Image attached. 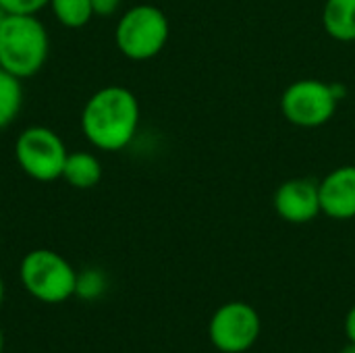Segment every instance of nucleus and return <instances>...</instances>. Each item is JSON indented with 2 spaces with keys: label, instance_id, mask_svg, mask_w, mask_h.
<instances>
[{
  "label": "nucleus",
  "instance_id": "19",
  "mask_svg": "<svg viewBox=\"0 0 355 353\" xmlns=\"http://www.w3.org/2000/svg\"><path fill=\"white\" fill-rule=\"evenodd\" d=\"M4 302V281H2V275H0V306Z\"/></svg>",
  "mask_w": 355,
  "mask_h": 353
},
{
  "label": "nucleus",
  "instance_id": "18",
  "mask_svg": "<svg viewBox=\"0 0 355 353\" xmlns=\"http://www.w3.org/2000/svg\"><path fill=\"white\" fill-rule=\"evenodd\" d=\"M341 353H355V343H347V345L341 350Z\"/></svg>",
  "mask_w": 355,
  "mask_h": 353
},
{
  "label": "nucleus",
  "instance_id": "2",
  "mask_svg": "<svg viewBox=\"0 0 355 353\" xmlns=\"http://www.w3.org/2000/svg\"><path fill=\"white\" fill-rule=\"evenodd\" d=\"M50 52V35L37 15H6L0 21V69L29 79L37 75Z\"/></svg>",
  "mask_w": 355,
  "mask_h": 353
},
{
  "label": "nucleus",
  "instance_id": "10",
  "mask_svg": "<svg viewBox=\"0 0 355 353\" xmlns=\"http://www.w3.org/2000/svg\"><path fill=\"white\" fill-rule=\"evenodd\" d=\"M73 189H94L102 181V162L94 152H69L62 177Z\"/></svg>",
  "mask_w": 355,
  "mask_h": 353
},
{
  "label": "nucleus",
  "instance_id": "12",
  "mask_svg": "<svg viewBox=\"0 0 355 353\" xmlns=\"http://www.w3.org/2000/svg\"><path fill=\"white\" fill-rule=\"evenodd\" d=\"M23 79L0 69V131L8 129L23 108Z\"/></svg>",
  "mask_w": 355,
  "mask_h": 353
},
{
  "label": "nucleus",
  "instance_id": "14",
  "mask_svg": "<svg viewBox=\"0 0 355 353\" xmlns=\"http://www.w3.org/2000/svg\"><path fill=\"white\" fill-rule=\"evenodd\" d=\"M108 287L106 275L98 268H87L83 273H77V289L75 295L83 300H98Z\"/></svg>",
  "mask_w": 355,
  "mask_h": 353
},
{
  "label": "nucleus",
  "instance_id": "11",
  "mask_svg": "<svg viewBox=\"0 0 355 353\" xmlns=\"http://www.w3.org/2000/svg\"><path fill=\"white\" fill-rule=\"evenodd\" d=\"M322 27L337 42H355V0H327L322 6Z\"/></svg>",
  "mask_w": 355,
  "mask_h": 353
},
{
  "label": "nucleus",
  "instance_id": "4",
  "mask_svg": "<svg viewBox=\"0 0 355 353\" xmlns=\"http://www.w3.org/2000/svg\"><path fill=\"white\" fill-rule=\"evenodd\" d=\"M23 289L42 304H62L75 295L77 270L54 250H31L19 264Z\"/></svg>",
  "mask_w": 355,
  "mask_h": 353
},
{
  "label": "nucleus",
  "instance_id": "8",
  "mask_svg": "<svg viewBox=\"0 0 355 353\" xmlns=\"http://www.w3.org/2000/svg\"><path fill=\"white\" fill-rule=\"evenodd\" d=\"M275 212L291 225H306L312 223L320 210V191L318 181L308 177H295L283 181L272 198Z\"/></svg>",
  "mask_w": 355,
  "mask_h": 353
},
{
  "label": "nucleus",
  "instance_id": "3",
  "mask_svg": "<svg viewBox=\"0 0 355 353\" xmlns=\"http://www.w3.org/2000/svg\"><path fill=\"white\" fill-rule=\"evenodd\" d=\"M171 37V23L162 8L154 4H135L127 8L114 27L119 52L135 62L156 58Z\"/></svg>",
  "mask_w": 355,
  "mask_h": 353
},
{
  "label": "nucleus",
  "instance_id": "17",
  "mask_svg": "<svg viewBox=\"0 0 355 353\" xmlns=\"http://www.w3.org/2000/svg\"><path fill=\"white\" fill-rule=\"evenodd\" d=\"M345 335H347L349 343H355V304L349 308V312L345 316Z\"/></svg>",
  "mask_w": 355,
  "mask_h": 353
},
{
  "label": "nucleus",
  "instance_id": "6",
  "mask_svg": "<svg viewBox=\"0 0 355 353\" xmlns=\"http://www.w3.org/2000/svg\"><path fill=\"white\" fill-rule=\"evenodd\" d=\"M67 156L64 139L46 125H29L15 139V160L19 169L40 183L60 179Z\"/></svg>",
  "mask_w": 355,
  "mask_h": 353
},
{
  "label": "nucleus",
  "instance_id": "21",
  "mask_svg": "<svg viewBox=\"0 0 355 353\" xmlns=\"http://www.w3.org/2000/svg\"><path fill=\"white\" fill-rule=\"evenodd\" d=\"M4 17H6V12H4V10H2V6H0V21H2Z\"/></svg>",
  "mask_w": 355,
  "mask_h": 353
},
{
  "label": "nucleus",
  "instance_id": "7",
  "mask_svg": "<svg viewBox=\"0 0 355 353\" xmlns=\"http://www.w3.org/2000/svg\"><path fill=\"white\" fill-rule=\"evenodd\" d=\"M262 331L260 314L245 302H229L216 308L208 325L210 343L220 353L250 352Z\"/></svg>",
  "mask_w": 355,
  "mask_h": 353
},
{
  "label": "nucleus",
  "instance_id": "9",
  "mask_svg": "<svg viewBox=\"0 0 355 353\" xmlns=\"http://www.w3.org/2000/svg\"><path fill=\"white\" fill-rule=\"evenodd\" d=\"M320 210L333 221L355 218V164L333 169L322 181H318Z\"/></svg>",
  "mask_w": 355,
  "mask_h": 353
},
{
  "label": "nucleus",
  "instance_id": "5",
  "mask_svg": "<svg viewBox=\"0 0 355 353\" xmlns=\"http://www.w3.org/2000/svg\"><path fill=\"white\" fill-rule=\"evenodd\" d=\"M341 83H327L322 79H297L289 83L281 96V112L287 123L302 129H316L327 125L343 100Z\"/></svg>",
  "mask_w": 355,
  "mask_h": 353
},
{
  "label": "nucleus",
  "instance_id": "1",
  "mask_svg": "<svg viewBox=\"0 0 355 353\" xmlns=\"http://www.w3.org/2000/svg\"><path fill=\"white\" fill-rule=\"evenodd\" d=\"M141 108L137 96L125 85L96 89L81 108V133L100 152H121L137 135Z\"/></svg>",
  "mask_w": 355,
  "mask_h": 353
},
{
  "label": "nucleus",
  "instance_id": "16",
  "mask_svg": "<svg viewBox=\"0 0 355 353\" xmlns=\"http://www.w3.org/2000/svg\"><path fill=\"white\" fill-rule=\"evenodd\" d=\"M123 0H92L94 17H112L119 12Z\"/></svg>",
  "mask_w": 355,
  "mask_h": 353
},
{
  "label": "nucleus",
  "instance_id": "15",
  "mask_svg": "<svg viewBox=\"0 0 355 353\" xmlns=\"http://www.w3.org/2000/svg\"><path fill=\"white\" fill-rule=\"evenodd\" d=\"M50 0H0L6 15H37L48 6Z\"/></svg>",
  "mask_w": 355,
  "mask_h": 353
},
{
  "label": "nucleus",
  "instance_id": "20",
  "mask_svg": "<svg viewBox=\"0 0 355 353\" xmlns=\"http://www.w3.org/2000/svg\"><path fill=\"white\" fill-rule=\"evenodd\" d=\"M4 350V335H2V329H0V353Z\"/></svg>",
  "mask_w": 355,
  "mask_h": 353
},
{
  "label": "nucleus",
  "instance_id": "13",
  "mask_svg": "<svg viewBox=\"0 0 355 353\" xmlns=\"http://www.w3.org/2000/svg\"><path fill=\"white\" fill-rule=\"evenodd\" d=\"M54 19L67 29H81L94 19L92 0H50Z\"/></svg>",
  "mask_w": 355,
  "mask_h": 353
}]
</instances>
